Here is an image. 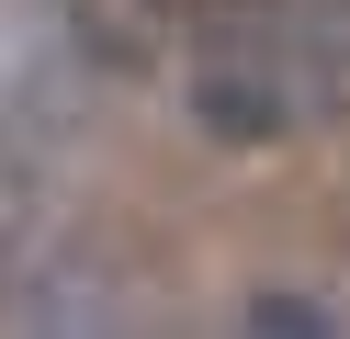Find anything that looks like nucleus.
Returning a JSON list of instances; mask_svg holds the SVG:
<instances>
[{
  "label": "nucleus",
  "mask_w": 350,
  "mask_h": 339,
  "mask_svg": "<svg viewBox=\"0 0 350 339\" xmlns=\"http://www.w3.org/2000/svg\"><path fill=\"white\" fill-rule=\"evenodd\" d=\"M192 125L226 136V147H260V136H282V90L260 68H204L192 79Z\"/></svg>",
  "instance_id": "f257e3e1"
},
{
  "label": "nucleus",
  "mask_w": 350,
  "mask_h": 339,
  "mask_svg": "<svg viewBox=\"0 0 350 339\" xmlns=\"http://www.w3.org/2000/svg\"><path fill=\"white\" fill-rule=\"evenodd\" d=\"M249 328H327V316H317V305H294V294H260Z\"/></svg>",
  "instance_id": "f03ea898"
}]
</instances>
